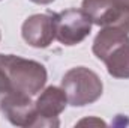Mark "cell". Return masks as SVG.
<instances>
[{"mask_svg":"<svg viewBox=\"0 0 129 128\" xmlns=\"http://www.w3.org/2000/svg\"><path fill=\"white\" fill-rule=\"evenodd\" d=\"M0 69L5 72L14 91L30 96L39 94L47 83V69L36 60L0 53Z\"/></svg>","mask_w":129,"mask_h":128,"instance_id":"1","label":"cell"},{"mask_svg":"<svg viewBox=\"0 0 129 128\" xmlns=\"http://www.w3.org/2000/svg\"><path fill=\"white\" fill-rule=\"evenodd\" d=\"M62 89L64 91L71 105L84 107L101 98L104 84L95 71L86 66H77L69 69L63 75Z\"/></svg>","mask_w":129,"mask_h":128,"instance_id":"2","label":"cell"},{"mask_svg":"<svg viewBox=\"0 0 129 128\" xmlns=\"http://www.w3.org/2000/svg\"><path fill=\"white\" fill-rule=\"evenodd\" d=\"M81 9L99 27H117L129 33V6L123 0H83Z\"/></svg>","mask_w":129,"mask_h":128,"instance_id":"3","label":"cell"},{"mask_svg":"<svg viewBox=\"0 0 129 128\" xmlns=\"http://www.w3.org/2000/svg\"><path fill=\"white\" fill-rule=\"evenodd\" d=\"M56 39L68 47L84 41L92 30V20L83 9H66L54 14Z\"/></svg>","mask_w":129,"mask_h":128,"instance_id":"4","label":"cell"},{"mask_svg":"<svg viewBox=\"0 0 129 128\" xmlns=\"http://www.w3.org/2000/svg\"><path fill=\"white\" fill-rule=\"evenodd\" d=\"M68 96L62 88L48 86L35 101L38 124L36 127H59V116L68 105Z\"/></svg>","mask_w":129,"mask_h":128,"instance_id":"5","label":"cell"},{"mask_svg":"<svg viewBox=\"0 0 129 128\" xmlns=\"http://www.w3.org/2000/svg\"><path fill=\"white\" fill-rule=\"evenodd\" d=\"M0 110L15 127H36L38 115L32 96L23 92H12L0 102Z\"/></svg>","mask_w":129,"mask_h":128,"instance_id":"6","label":"cell"},{"mask_svg":"<svg viewBox=\"0 0 129 128\" xmlns=\"http://www.w3.org/2000/svg\"><path fill=\"white\" fill-rule=\"evenodd\" d=\"M23 39L35 48H47L56 39L54 12L35 14L29 17L21 27Z\"/></svg>","mask_w":129,"mask_h":128,"instance_id":"7","label":"cell"},{"mask_svg":"<svg viewBox=\"0 0 129 128\" xmlns=\"http://www.w3.org/2000/svg\"><path fill=\"white\" fill-rule=\"evenodd\" d=\"M129 39V33L117 27H102L93 41V54L99 60H104L113 48Z\"/></svg>","mask_w":129,"mask_h":128,"instance_id":"8","label":"cell"},{"mask_svg":"<svg viewBox=\"0 0 129 128\" xmlns=\"http://www.w3.org/2000/svg\"><path fill=\"white\" fill-rule=\"evenodd\" d=\"M102 62L114 78H129V39L113 48Z\"/></svg>","mask_w":129,"mask_h":128,"instance_id":"9","label":"cell"},{"mask_svg":"<svg viewBox=\"0 0 129 128\" xmlns=\"http://www.w3.org/2000/svg\"><path fill=\"white\" fill-rule=\"evenodd\" d=\"M86 124H89V125H102V127H105V125H107V124H105V122H102L101 119H95V118H92V119H84V121L78 122V125H86Z\"/></svg>","mask_w":129,"mask_h":128,"instance_id":"10","label":"cell"},{"mask_svg":"<svg viewBox=\"0 0 129 128\" xmlns=\"http://www.w3.org/2000/svg\"><path fill=\"white\" fill-rule=\"evenodd\" d=\"M33 3H38V5H50V3H53L54 0H30Z\"/></svg>","mask_w":129,"mask_h":128,"instance_id":"11","label":"cell"},{"mask_svg":"<svg viewBox=\"0 0 129 128\" xmlns=\"http://www.w3.org/2000/svg\"><path fill=\"white\" fill-rule=\"evenodd\" d=\"M123 2H125V3H126V5L129 6V0H123Z\"/></svg>","mask_w":129,"mask_h":128,"instance_id":"12","label":"cell"},{"mask_svg":"<svg viewBox=\"0 0 129 128\" xmlns=\"http://www.w3.org/2000/svg\"><path fill=\"white\" fill-rule=\"evenodd\" d=\"M0 38H2V35H0Z\"/></svg>","mask_w":129,"mask_h":128,"instance_id":"13","label":"cell"}]
</instances>
